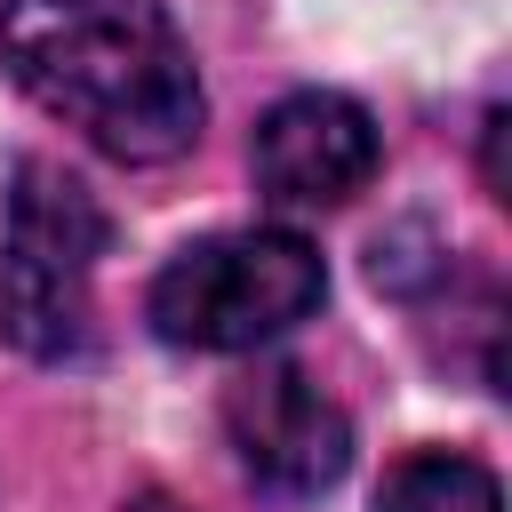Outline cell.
Listing matches in <instances>:
<instances>
[{
  "instance_id": "1",
  "label": "cell",
  "mask_w": 512,
  "mask_h": 512,
  "mask_svg": "<svg viewBox=\"0 0 512 512\" xmlns=\"http://www.w3.org/2000/svg\"><path fill=\"white\" fill-rule=\"evenodd\" d=\"M8 80L128 168L192 152L208 96L160 0H0Z\"/></svg>"
},
{
  "instance_id": "2",
  "label": "cell",
  "mask_w": 512,
  "mask_h": 512,
  "mask_svg": "<svg viewBox=\"0 0 512 512\" xmlns=\"http://www.w3.org/2000/svg\"><path fill=\"white\" fill-rule=\"evenodd\" d=\"M328 296V264L304 232L256 224V232H208L176 248L144 296V320L176 352H256L312 320Z\"/></svg>"
},
{
  "instance_id": "3",
  "label": "cell",
  "mask_w": 512,
  "mask_h": 512,
  "mask_svg": "<svg viewBox=\"0 0 512 512\" xmlns=\"http://www.w3.org/2000/svg\"><path fill=\"white\" fill-rule=\"evenodd\" d=\"M112 248L104 200L64 160H16L0 240V336L32 360L88 352V272Z\"/></svg>"
},
{
  "instance_id": "4",
  "label": "cell",
  "mask_w": 512,
  "mask_h": 512,
  "mask_svg": "<svg viewBox=\"0 0 512 512\" xmlns=\"http://www.w3.org/2000/svg\"><path fill=\"white\" fill-rule=\"evenodd\" d=\"M224 440L240 456V472L264 496H328L352 464V424L344 408L296 368V360H256L224 384Z\"/></svg>"
},
{
  "instance_id": "5",
  "label": "cell",
  "mask_w": 512,
  "mask_h": 512,
  "mask_svg": "<svg viewBox=\"0 0 512 512\" xmlns=\"http://www.w3.org/2000/svg\"><path fill=\"white\" fill-rule=\"evenodd\" d=\"M248 160H256V184L272 208H344L376 176L384 144H376L368 104H352L336 88H296L256 120Z\"/></svg>"
},
{
  "instance_id": "6",
  "label": "cell",
  "mask_w": 512,
  "mask_h": 512,
  "mask_svg": "<svg viewBox=\"0 0 512 512\" xmlns=\"http://www.w3.org/2000/svg\"><path fill=\"white\" fill-rule=\"evenodd\" d=\"M376 512H504V488L480 456H456V448H416L384 472L376 488Z\"/></svg>"
},
{
  "instance_id": "7",
  "label": "cell",
  "mask_w": 512,
  "mask_h": 512,
  "mask_svg": "<svg viewBox=\"0 0 512 512\" xmlns=\"http://www.w3.org/2000/svg\"><path fill=\"white\" fill-rule=\"evenodd\" d=\"M120 512H184V504H176V496H160V488H144V496H128Z\"/></svg>"
}]
</instances>
